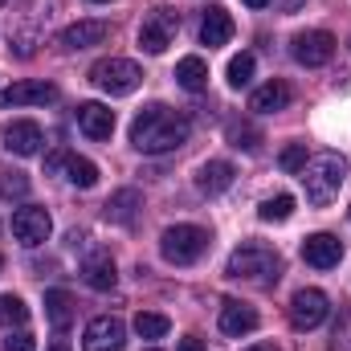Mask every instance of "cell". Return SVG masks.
<instances>
[{
  "instance_id": "31",
  "label": "cell",
  "mask_w": 351,
  "mask_h": 351,
  "mask_svg": "<svg viewBox=\"0 0 351 351\" xmlns=\"http://www.w3.org/2000/svg\"><path fill=\"white\" fill-rule=\"evenodd\" d=\"M4 351H37V339H33L29 331H16V335L4 339Z\"/></svg>"
},
{
  "instance_id": "14",
  "label": "cell",
  "mask_w": 351,
  "mask_h": 351,
  "mask_svg": "<svg viewBox=\"0 0 351 351\" xmlns=\"http://www.w3.org/2000/svg\"><path fill=\"white\" fill-rule=\"evenodd\" d=\"M78 127L90 139H110L114 135V110L102 102H82L78 106Z\"/></svg>"
},
{
  "instance_id": "34",
  "label": "cell",
  "mask_w": 351,
  "mask_h": 351,
  "mask_svg": "<svg viewBox=\"0 0 351 351\" xmlns=\"http://www.w3.org/2000/svg\"><path fill=\"white\" fill-rule=\"evenodd\" d=\"M241 4H250V8H265L269 0H241Z\"/></svg>"
},
{
  "instance_id": "23",
  "label": "cell",
  "mask_w": 351,
  "mask_h": 351,
  "mask_svg": "<svg viewBox=\"0 0 351 351\" xmlns=\"http://www.w3.org/2000/svg\"><path fill=\"white\" fill-rule=\"evenodd\" d=\"M176 82L188 90V94H200V90L208 86V66H204V58H180V66H176Z\"/></svg>"
},
{
  "instance_id": "7",
  "label": "cell",
  "mask_w": 351,
  "mask_h": 351,
  "mask_svg": "<svg viewBox=\"0 0 351 351\" xmlns=\"http://www.w3.org/2000/svg\"><path fill=\"white\" fill-rule=\"evenodd\" d=\"M335 58V37L327 29H306L294 37V62L306 66V70H319Z\"/></svg>"
},
{
  "instance_id": "30",
  "label": "cell",
  "mask_w": 351,
  "mask_h": 351,
  "mask_svg": "<svg viewBox=\"0 0 351 351\" xmlns=\"http://www.w3.org/2000/svg\"><path fill=\"white\" fill-rule=\"evenodd\" d=\"M229 139H233V147H245V152H254L262 135H258L250 123H233V127H229Z\"/></svg>"
},
{
  "instance_id": "27",
  "label": "cell",
  "mask_w": 351,
  "mask_h": 351,
  "mask_svg": "<svg viewBox=\"0 0 351 351\" xmlns=\"http://www.w3.org/2000/svg\"><path fill=\"white\" fill-rule=\"evenodd\" d=\"M290 213H294V196H290V192L269 196V200H262V208H258V217H262V221H286Z\"/></svg>"
},
{
  "instance_id": "2",
  "label": "cell",
  "mask_w": 351,
  "mask_h": 351,
  "mask_svg": "<svg viewBox=\"0 0 351 351\" xmlns=\"http://www.w3.org/2000/svg\"><path fill=\"white\" fill-rule=\"evenodd\" d=\"M298 180H302L311 204H331V200L339 196L343 180H348V160L335 156V152H323V156L306 160V168L298 172Z\"/></svg>"
},
{
  "instance_id": "37",
  "label": "cell",
  "mask_w": 351,
  "mask_h": 351,
  "mask_svg": "<svg viewBox=\"0 0 351 351\" xmlns=\"http://www.w3.org/2000/svg\"><path fill=\"white\" fill-rule=\"evenodd\" d=\"M94 4H106V0H94Z\"/></svg>"
},
{
  "instance_id": "4",
  "label": "cell",
  "mask_w": 351,
  "mask_h": 351,
  "mask_svg": "<svg viewBox=\"0 0 351 351\" xmlns=\"http://www.w3.org/2000/svg\"><path fill=\"white\" fill-rule=\"evenodd\" d=\"M90 82L98 90H106L110 98H123V94H135L143 82V70L131 62V58H102L90 66Z\"/></svg>"
},
{
  "instance_id": "18",
  "label": "cell",
  "mask_w": 351,
  "mask_h": 351,
  "mask_svg": "<svg viewBox=\"0 0 351 351\" xmlns=\"http://www.w3.org/2000/svg\"><path fill=\"white\" fill-rule=\"evenodd\" d=\"M233 37V16L225 12V8H208L204 16H200V45H208V49H217V45H225Z\"/></svg>"
},
{
  "instance_id": "19",
  "label": "cell",
  "mask_w": 351,
  "mask_h": 351,
  "mask_svg": "<svg viewBox=\"0 0 351 351\" xmlns=\"http://www.w3.org/2000/svg\"><path fill=\"white\" fill-rule=\"evenodd\" d=\"M106 33H110L106 21H74V25L62 33V45H66V49H90V45H102Z\"/></svg>"
},
{
  "instance_id": "38",
  "label": "cell",
  "mask_w": 351,
  "mask_h": 351,
  "mask_svg": "<svg viewBox=\"0 0 351 351\" xmlns=\"http://www.w3.org/2000/svg\"><path fill=\"white\" fill-rule=\"evenodd\" d=\"M0 269H4V258H0Z\"/></svg>"
},
{
  "instance_id": "15",
  "label": "cell",
  "mask_w": 351,
  "mask_h": 351,
  "mask_svg": "<svg viewBox=\"0 0 351 351\" xmlns=\"http://www.w3.org/2000/svg\"><path fill=\"white\" fill-rule=\"evenodd\" d=\"M221 331H225L229 339H241V335L258 331V311H254L250 302H225V306H221Z\"/></svg>"
},
{
  "instance_id": "3",
  "label": "cell",
  "mask_w": 351,
  "mask_h": 351,
  "mask_svg": "<svg viewBox=\"0 0 351 351\" xmlns=\"http://www.w3.org/2000/svg\"><path fill=\"white\" fill-rule=\"evenodd\" d=\"M278 269H282L278 254H274L269 245H258V241L233 250V258H229V265H225L229 278H245V282H274Z\"/></svg>"
},
{
  "instance_id": "28",
  "label": "cell",
  "mask_w": 351,
  "mask_h": 351,
  "mask_svg": "<svg viewBox=\"0 0 351 351\" xmlns=\"http://www.w3.org/2000/svg\"><path fill=\"white\" fill-rule=\"evenodd\" d=\"M254 82V53H237L233 62H229V86L241 90Z\"/></svg>"
},
{
  "instance_id": "16",
  "label": "cell",
  "mask_w": 351,
  "mask_h": 351,
  "mask_svg": "<svg viewBox=\"0 0 351 351\" xmlns=\"http://www.w3.org/2000/svg\"><path fill=\"white\" fill-rule=\"evenodd\" d=\"M233 164L229 160H208V164H200L196 168V188L204 192V196H221L225 188H233Z\"/></svg>"
},
{
  "instance_id": "1",
  "label": "cell",
  "mask_w": 351,
  "mask_h": 351,
  "mask_svg": "<svg viewBox=\"0 0 351 351\" xmlns=\"http://www.w3.org/2000/svg\"><path fill=\"white\" fill-rule=\"evenodd\" d=\"M192 135V123L188 114H180L164 102H152L135 114L131 123V143L143 152V156H164V152H176L180 143H188Z\"/></svg>"
},
{
  "instance_id": "20",
  "label": "cell",
  "mask_w": 351,
  "mask_h": 351,
  "mask_svg": "<svg viewBox=\"0 0 351 351\" xmlns=\"http://www.w3.org/2000/svg\"><path fill=\"white\" fill-rule=\"evenodd\" d=\"M82 278H86L90 290H114V282H119L114 258L110 254H90L86 262H82Z\"/></svg>"
},
{
  "instance_id": "36",
  "label": "cell",
  "mask_w": 351,
  "mask_h": 351,
  "mask_svg": "<svg viewBox=\"0 0 351 351\" xmlns=\"http://www.w3.org/2000/svg\"><path fill=\"white\" fill-rule=\"evenodd\" d=\"M45 351H70V343H53V348H45Z\"/></svg>"
},
{
  "instance_id": "9",
  "label": "cell",
  "mask_w": 351,
  "mask_h": 351,
  "mask_svg": "<svg viewBox=\"0 0 351 351\" xmlns=\"http://www.w3.org/2000/svg\"><path fill=\"white\" fill-rule=\"evenodd\" d=\"M327 294L323 290H315V286H306V290H298L294 298H290V323L298 327V331H315L323 319H327Z\"/></svg>"
},
{
  "instance_id": "40",
  "label": "cell",
  "mask_w": 351,
  "mask_h": 351,
  "mask_svg": "<svg viewBox=\"0 0 351 351\" xmlns=\"http://www.w3.org/2000/svg\"><path fill=\"white\" fill-rule=\"evenodd\" d=\"M348 45H351V41H348Z\"/></svg>"
},
{
  "instance_id": "29",
  "label": "cell",
  "mask_w": 351,
  "mask_h": 351,
  "mask_svg": "<svg viewBox=\"0 0 351 351\" xmlns=\"http://www.w3.org/2000/svg\"><path fill=\"white\" fill-rule=\"evenodd\" d=\"M278 168L286 176H298L306 168V143H290V147H282V156H278Z\"/></svg>"
},
{
  "instance_id": "33",
  "label": "cell",
  "mask_w": 351,
  "mask_h": 351,
  "mask_svg": "<svg viewBox=\"0 0 351 351\" xmlns=\"http://www.w3.org/2000/svg\"><path fill=\"white\" fill-rule=\"evenodd\" d=\"M176 351H204V343H200L196 335H188V339H180V348Z\"/></svg>"
},
{
  "instance_id": "24",
  "label": "cell",
  "mask_w": 351,
  "mask_h": 351,
  "mask_svg": "<svg viewBox=\"0 0 351 351\" xmlns=\"http://www.w3.org/2000/svg\"><path fill=\"white\" fill-rule=\"evenodd\" d=\"M168 315H156V311H139L135 315V331H139V339H164L168 335Z\"/></svg>"
},
{
  "instance_id": "22",
  "label": "cell",
  "mask_w": 351,
  "mask_h": 351,
  "mask_svg": "<svg viewBox=\"0 0 351 351\" xmlns=\"http://www.w3.org/2000/svg\"><path fill=\"white\" fill-rule=\"evenodd\" d=\"M250 106H254V110H262V114L286 110V106H290V86H286V82H265V86L254 90Z\"/></svg>"
},
{
  "instance_id": "13",
  "label": "cell",
  "mask_w": 351,
  "mask_h": 351,
  "mask_svg": "<svg viewBox=\"0 0 351 351\" xmlns=\"http://www.w3.org/2000/svg\"><path fill=\"white\" fill-rule=\"evenodd\" d=\"M41 143H45V131L37 123H29V119H16V123L4 127V147L12 156H37Z\"/></svg>"
},
{
  "instance_id": "26",
  "label": "cell",
  "mask_w": 351,
  "mask_h": 351,
  "mask_svg": "<svg viewBox=\"0 0 351 351\" xmlns=\"http://www.w3.org/2000/svg\"><path fill=\"white\" fill-rule=\"evenodd\" d=\"M25 319H29V306L16 294H0V327H25Z\"/></svg>"
},
{
  "instance_id": "6",
  "label": "cell",
  "mask_w": 351,
  "mask_h": 351,
  "mask_svg": "<svg viewBox=\"0 0 351 351\" xmlns=\"http://www.w3.org/2000/svg\"><path fill=\"white\" fill-rule=\"evenodd\" d=\"M49 233H53V221H49V213L41 208V204H21L16 213H12V237L21 241V245H41V241H49Z\"/></svg>"
},
{
  "instance_id": "21",
  "label": "cell",
  "mask_w": 351,
  "mask_h": 351,
  "mask_svg": "<svg viewBox=\"0 0 351 351\" xmlns=\"http://www.w3.org/2000/svg\"><path fill=\"white\" fill-rule=\"evenodd\" d=\"M45 319L53 331H70L74 323V294L70 290H45Z\"/></svg>"
},
{
  "instance_id": "12",
  "label": "cell",
  "mask_w": 351,
  "mask_h": 351,
  "mask_svg": "<svg viewBox=\"0 0 351 351\" xmlns=\"http://www.w3.org/2000/svg\"><path fill=\"white\" fill-rule=\"evenodd\" d=\"M302 262L315 265V269H335L343 262V241L331 237V233H311L302 241Z\"/></svg>"
},
{
  "instance_id": "17",
  "label": "cell",
  "mask_w": 351,
  "mask_h": 351,
  "mask_svg": "<svg viewBox=\"0 0 351 351\" xmlns=\"http://www.w3.org/2000/svg\"><path fill=\"white\" fill-rule=\"evenodd\" d=\"M102 208H106V221H114V225H135V217H139V208H143V192H139V188H119Z\"/></svg>"
},
{
  "instance_id": "39",
  "label": "cell",
  "mask_w": 351,
  "mask_h": 351,
  "mask_svg": "<svg viewBox=\"0 0 351 351\" xmlns=\"http://www.w3.org/2000/svg\"><path fill=\"white\" fill-rule=\"evenodd\" d=\"M152 351H156V348H152Z\"/></svg>"
},
{
  "instance_id": "25",
  "label": "cell",
  "mask_w": 351,
  "mask_h": 351,
  "mask_svg": "<svg viewBox=\"0 0 351 351\" xmlns=\"http://www.w3.org/2000/svg\"><path fill=\"white\" fill-rule=\"evenodd\" d=\"M66 180H70L74 188H94V184H98V168H94L90 160H82V156H70V160H66Z\"/></svg>"
},
{
  "instance_id": "11",
  "label": "cell",
  "mask_w": 351,
  "mask_h": 351,
  "mask_svg": "<svg viewBox=\"0 0 351 351\" xmlns=\"http://www.w3.org/2000/svg\"><path fill=\"white\" fill-rule=\"evenodd\" d=\"M123 343H127V327H123V319H114V315L90 319L86 335H82V348L86 351H123Z\"/></svg>"
},
{
  "instance_id": "35",
  "label": "cell",
  "mask_w": 351,
  "mask_h": 351,
  "mask_svg": "<svg viewBox=\"0 0 351 351\" xmlns=\"http://www.w3.org/2000/svg\"><path fill=\"white\" fill-rule=\"evenodd\" d=\"M245 351H278L274 343H258V348H245Z\"/></svg>"
},
{
  "instance_id": "32",
  "label": "cell",
  "mask_w": 351,
  "mask_h": 351,
  "mask_svg": "<svg viewBox=\"0 0 351 351\" xmlns=\"http://www.w3.org/2000/svg\"><path fill=\"white\" fill-rule=\"evenodd\" d=\"M66 160H70L66 152H53V156L45 160V172H58V168H66Z\"/></svg>"
},
{
  "instance_id": "8",
  "label": "cell",
  "mask_w": 351,
  "mask_h": 351,
  "mask_svg": "<svg viewBox=\"0 0 351 351\" xmlns=\"http://www.w3.org/2000/svg\"><path fill=\"white\" fill-rule=\"evenodd\" d=\"M45 102H58V86L45 82V78H25V82H12V86L0 90V110H8V106H45Z\"/></svg>"
},
{
  "instance_id": "5",
  "label": "cell",
  "mask_w": 351,
  "mask_h": 351,
  "mask_svg": "<svg viewBox=\"0 0 351 351\" xmlns=\"http://www.w3.org/2000/svg\"><path fill=\"white\" fill-rule=\"evenodd\" d=\"M204 250H208V233H204L200 225H172V229H164V237H160V254L172 265L200 262Z\"/></svg>"
},
{
  "instance_id": "10",
  "label": "cell",
  "mask_w": 351,
  "mask_h": 351,
  "mask_svg": "<svg viewBox=\"0 0 351 351\" xmlns=\"http://www.w3.org/2000/svg\"><path fill=\"white\" fill-rule=\"evenodd\" d=\"M176 29H180V16H176L172 8H156V12L139 25V45H143L147 53H164V49L172 45Z\"/></svg>"
}]
</instances>
